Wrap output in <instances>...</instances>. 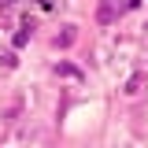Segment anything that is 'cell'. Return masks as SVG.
<instances>
[{
  "label": "cell",
  "mask_w": 148,
  "mask_h": 148,
  "mask_svg": "<svg viewBox=\"0 0 148 148\" xmlns=\"http://www.w3.org/2000/svg\"><path fill=\"white\" fill-rule=\"evenodd\" d=\"M119 11H122L119 0H100V4H96V22H100V26H111V22L119 18Z\"/></svg>",
  "instance_id": "obj_1"
},
{
  "label": "cell",
  "mask_w": 148,
  "mask_h": 148,
  "mask_svg": "<svg viewBox=\"0 0 148 148\" xmlns=\"http://www.w3.org/2000/svg\"><path fill=\"white\" fill-rule=\"evenodd\" d=\"M34 30H37V22H34V18H26V22H22V30L11 37V45H15V48H26V45H30V37H34Z\"/></svg>",
  "instance_id": "obj_2"
},
{
  "label": "cell",
  "mask_w": 148,
  "mask_h": 148,
  "mask_svg": "<svg viewBox=\"0 0 148 148\" xmlns=\"http://www.w3.org/2000/svg\"><path fill=\"white\" fill-rule=\"evenodd\" d=\"M145 82H148V74H145V71L130 74V82L122 85V92H126V96H141V89H145Z\"/></svg>",
  "instance_id": "obj_3"
},
{
  "label": "cell",
  "mask_w": 148,
  "mask_h": 148,
  "mask_svg": "<svg viewBox=\"0 0 148 148\" xmlns=\"http://www.w3.org/2000/svg\"><path fill=\"white\" fill-rule=\"evenodd\" d=\"M74 37H78V30H74V26H63V34H56V45H59V48H71Z\"/></svg>",
  "instance_id": "obj_4"
},
{
  "label": "cell",
  "mask_w": 148,
  "mask_h": 148,
  "mask_svg": "<svg viewBox=\"0 0 148 148\" xmlns=\"http://www.w3.org/2000/svg\"><path fill=\"white\" fill-rule=\"evenodd\" d=\"M0 67H4V71H15V67H18V56L11 52V48H4V52H0Z\"/></svg>",
  "instance_id": "obj_5"
},
{
  "label": "cell",
  "mask_w": 148,
  "mask_h": 148,
  "mask_svg": "<svg viewBox=\"0 0 148 148\" xmlns=\"http://www.w3.org/2000/svg\"><path fill=\"white\" fill-rule=\"evenodd\" d=\"M56 74H67V78H78V71H74V67H67V63H56Z\"/></svg>",
  "instance_id": "obj_6"
},
{
  "label": "cell",
  "mask_w": 148,
  "mask_h": 148,
  "mask_svg": "<svg viewBox=\"0 0 148 148\" xmlns=\"http://www.w3.org/2000/svg\"><path fill=\"white\" fill-rule=\"evenodd\" d=\"M37 4H41L45 11H48V8H56V0H37Z\"/></svg>",
  "instance_id": "obj_7"
},
{
  "label": "cell",
  "mask_w": 148,
  "mask_h": 148,
  "mask_svg": "<svg viewBox=\"0 0 148 148\" xmlns=\"http://www.w3.org/2000/svg\"><path fill=\"white\" fill-rule=\"evenodd\" d=\"M8 8H11V0H0V11H8Z\"/></svg>",
  "instance_id": "obj_8"
},
{
  "label": "cell",
  "mask_w": 148,
  "mask_h": 148,
  "mask_svg": "<svg viewBox=\"0 0 148 148\" xmlns=\"http://www.w3.org/2000/svg\"><path fill=\"white\" fill-rule=\"evenodd\" d=\"M145 30H148V26H145Z\"/></svg>",
  "instance_id": "obj_9"
}]
</instances>
